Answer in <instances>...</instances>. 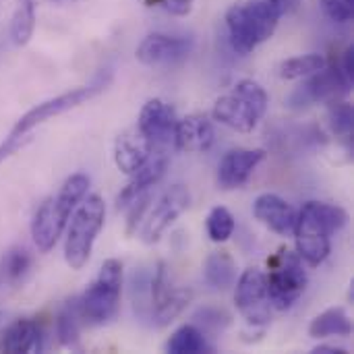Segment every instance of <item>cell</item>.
I'll return each mask as SVG.
<instances>
[{"label": "cell", "mask_w": 354, "mask_h": 354, "mask_svg": "<svg viewBox=\"0 0 354 354\" xmlns=\"http://www.w3.org/2000/svg\"><path fill=\"white\" fill-rule=\"evenodd\" d=\"M348 216L342 207L324 203V201H307L303 209L297 214L295 236L301 259L309 266H319L328 259L332 249V234L342 230Z\"/></svg>", "instance_id": "obj_1"}, {"label": "cell", "mask_w": 354, "mask_h": 354, "mask_svg": "<svg viewBox=\"0 0 354 354\" xmlns=\"http://www.w3.org/2000/svg\"><path fill=\"white\" fill-rule=\"evenodd\" d=\"M280 0H247L228 8L226 27L234 52L249 54L270 39L284 17Z\"/></svg>", "instance_id": "obj_2"}, {"label": "cell", "mask_w": 354, "mask_h": 354, "mask_svg": "<svg viewBox=\"0 0 354 354\" xmlns=\"http://www.w3.org/2000/svg\"><path fill=\"white\" fill-rule=\"evenodd\" d=\"M87 189H89V178L85 174H73L60 187L56 197H50L39 205L31 222V236L39 251L46 253L56 245L58 236L62 234L68 222L71 212L77 207L79 201L85 199Z\"/></svg>", "instance_id": "obj_3"}, {"label": "cell", "mask_w": 354, "mask_h": 354, "mask_svg": "<svg viewBox=\"0 0 354 354\" xmlns=\"http://www.w3.org/2000/svg\"><path fill=\"white\" fill-rule=\"evenodd\" d=\"M268 102H270L268 93L259 83L251 79H243L232 87L230 93L222 95L216 102L214 118L234 131L251 133L257 127V122L263 118L268 110Z\"/></svg>", "instance_id": "obj_4"}, {"label": "cell", "mask_w": 354, "mask_h": 354, "mask_svg": "<svg viewBox=\"0 0 354 354\" xmlns=\"http://www.w3.org/2000/svg\"><path fill=\"white\" fill-rule=\"evenodd\" d=\"M122 290V263L118 259H108L102 263L97 278L91 286L77 299V309L81 319L91 326H104L116 317Z\"/></svg>", "instance_id": "obj_5"}, {"label": "cell", "mask_w": 354, "mask_h": 354, "mask_svg": "<svg viewBox=\"0 0 354 354\" xmlns=\"http://www.w3.org/2000/svg\"><path fill=\"white\" fill-rule=\"evenodd\" d=\"M104 218L106 205L100 195H89L75 212L64 243V259L71 266V270H81L89 261L97 232L104 226Z\"/></svg>", "instance_id": "obj_6"}, {"label": "cell", "mask_w": 354, "mask_h": 354, "mask_svg": "<svg viewBox=\"0 0 354 354\" xmlns=\"http://www.w3.org/2000/svg\"><path fill=\"white\" fill-rule=\"evenodd\" d=\"M268 270L266 286L270 303L280 311L290 309L301 299L309 282L301 255L280 249L272 259H268Z\"/></svg>", "instance_id": "obj_7"}, {"label": "cell", "mask_w": 354, "mask_h": 354, "mask_svg": "<svg viewBox=\"0 0 354 354\" xmlns=\"http://www.w3.org/2000/svg\"><path fill=\"white\" fill-rule=\"evenodd\" d=\"M110 77H112V75H110V71L106 68V71H102L89 85L71 89V91H66V93H62V95H56V97H52V100H46V102L37 104L35 108H31L29 112H25V114L17 120V124H15V129L10 131V135H27L31 129H35L37 124L46 122L48 118H54V116H58V114L71 110V108H77V106L85 104L87 100H91L93 95H97L102 89H106V85L110 83Z\"/></svg>", "instance_id": "obj_8"}, {"label": "cell", "mask_w": 354, "mask_h": 354, "mask_svg": "<svg viewBox=\"0 0 354 354\" xmlns=\"http://www.w3.org/2000/svg\"><path fill=\"white\" fill-rule=\"evenodd\" d=\"M351 85H353V79L344 73L342 64H332L330 68L324 66L322 71L313 73L311 79H307L303 85H299L292 91L288 106L295 110H303L315 102L336 100V97L348 93Z\"/></svg>", "instance_id": "obj_9"}, {"label": "cell", "mask_w": 354, "mask_h": 354, "mask_svg": "<svg viewBox=\"0 0 354 354\" xmlns=\"http://www.w3.org/2000/svg\"><path fill=\"white\" fill-rule=\"evenodd\" d=\"M236 309L245 322L253 328H263L272 317V303L268 297L266 274L257 268H249L236 282Z\"/></svg>", "instance_id": "obj_10"}, {"label": "cell", "mask_w": 354, "mask_h": 354, "mask_svg": "<svg viewBox=\"0 0 354 354\" xmlns=\"http://www.w3.org/2000/svg\"><path fill=\"white\" fill-rule=\"evenodd\" d=\"M191 195L183 185H174L172 189H168L158 203L153 205V209L149 212L145 226L141 230V239L147 245H153L160 241V236L166 232V228L172 226V222L189 207Z\"/></svg>", "instance_id": "obj_11"}, {"label": "cell", "mask_w": 354, "mask_h": 354, "mask_svg": "<svg viewBox=\"0 0 354 354\" xmlns=\"http://www.w3.org/2000/svg\"><path fill=\"white\" fill-rule=\"evenodd\" d=\"M191 50H193L191 37L151 33L139 44L137 58L147 66H172L183 62L191 54Z\"/></svg>", "instance_id": "obj_12"}, {"label": "cell", "mask_w": 354, "mask_h": 354, "mask_svg": "<svg viewBox=\"0 0 354 354\" xmlns=\"http://www.w3.org/2000/svg\"><path fill=\"white\" fill-rule=\"evenodd\" d=\"M176 114L174 108L162 100H149L137 120V131L149 141L153 149H166L174 143V129H176Z\"/></svg>", "instance_id": "obj_13"}, {"label": "cell", "mask_w": 354, "mask_h": 354, "mask_svg": "<svg viewBox=\"0 0 354 354\" xmlns=\"http://www.w3.org/2000/svg\"><path fill=\"white\" fill-rule=\"evenodd\" d=\"M266 151L263 149H232L228 151L220 166H218V183L222 189H239L243 187L253 170L263 162Z\"/></svg>", "instance_id": "obj_14"}, {"label": "cell", "mask_w": 354, "mask_h": 354, "mask_svg": "<svg viewBox=\"0 0 354 354\" xmlns=\"http://www.w3.org/2000/svg\"><path fill=\"white\" fill-rule=\"evenodd\" d=\"M166 168H168V151L166 149H153L149 160L133 174V180L118 193L116 205L118 207L133 205L141 195H145L153 185L160 183Z\"/></svg>", "instance_id": "obj_15"}, {"label": "cell", "mask_w": 354, "mask_h": 354, "mask_svg": "<svg viewBox=\"0 0 354 354\" xmlns=\"http://www.w3.org/2000/svg\"><path fill=\"white\" fill-rule=\"evenodd\" d=\"M253 214L255 218L266 224L270 230H274L276 234L288 236L295 230V222H297V212L290 203H286L282 197L274 195V193H266L259 195L255 199L253 205Z\"/></svg>", "instance_id": "obj_16"}, {"label": "cell", "mask_w": 354, "mask_h": 354, "mask_svg": "<svg viewBox=\"0 0 354 354\" xmlns=\"http://www.w3.org/2000/svg\"><path fill=\"white\" fill-rule=\"evenodd\" d=\"M214 127L203 114H191L176 122L174 147L180 151H207L214 145Z\"/></svg>", "instance_id": "obj_17"}, {"label": "cell", "mask_w": 354, "mask_h": 354, "mask_svg": "<svg viewBox=\"0 0 354 354\" xmlns=\"http://www.w3.org/2000/svg\"><path fill=\"white\" fill-rule=\"evenodd\" d=\"M151 153H153V147L137 131V127L133 131L118 135L114 143V162L118 170H122L124 174H135L149 160Z\"/></svg>", "instance_id": "obj_18"}, {"label": "cell", "mask_w": 354, "mask_h": 354, "mask_svg": "<svg viewBox=\"0 0 354 354\" xmlns=\"http://www.w3.org/2000/svg\"><path fill=\"white\" fill-rule=\"evenodd\" d=\"M41 326L35 319L29 317H21L17 322H12L0 340V348L4 353H35L41 351Z\"/></svg>", "instance_id": "obj_19"}, {"label": "cell", "mask_w": 354, "mask_h": 354, "mask_svg": "<svg viewBox=\"0 0 354 354\" xmlns=\"http://www.w3.org/2000/svg\"><path fill=\"white\" fill-rule=\"evenodd\" d=\"M203 276H205V282L214 290H226L236 280V263L228 255V251H214L205 259Z\"/></svg>", "instance_id": "obj_20"}, {"label": "cell", "mask_w": 354, "mask_h": 354, "mask_svg": "<svg viewBox=\"0 0 354 354\" xmlns=\"http://www.w3.org/2000/svg\"><path fill=\"white\" fill-rule=\"evenodd\" d=\"M353 332V324L346 315L344 309L336 307V309H328L322 315H317L311 326H309V334L311 338H328V336H351Z\"/></svg>", "instance_id": "obj_21"}, {"label": "cell", "mask_w": 354, "mask_h": 354, "mask_svg": "<svg viewBox=\"0 0 354 354\" xmlns=\"http://www.w3.org/2000/svg\"><path fill=\"white\" fill-rule=\"evenodd\" d=\"M166 351L172 354H201L212 353L214 348L197 326H183L170 336V340L166 342Z\"/></svg>", "instance_id": "obj_22"}, {"label": "cell", "mask_w": 354, "mask_h": 354, "mask_svg": "<svg viewBox=\"0 0 354 354\" xmlns=\"http://www.w3.org/2000/svg\"><path fill=\"white\" fill-rule=\"evenodd\" d=\"M31 268V257L25 249L15 247L6 251L0 263V280L6 284H19Z\"/></svg>", "instance_id": "obj_23"}, {"label": "cell", "mask_w": 354, "mask_h": 354, "mask_svg": "<svg viewBox=\"0 0 354 354\" xmlns=\"http://www.w3.org/2000/svg\"><path fill=\"white\" fill-rule=\"evenodd\" d=\"M35 27V2L33 0H19L17 12L10 23V37L17 46H25Z\"/></svg>", "instance_id": "obj_24"}, {"label": "cell", "mask_w": 354, "mask_h": 354, "mask_svg": "<svg viewBox=\"0 0 354 354\" xmlns=\"http://www.w3.org/2000/svg\"><path fill=\"white\" fill-rule=\"evenodd\" d=\"M191 301V292L189 290H178L174 288L151 313V322L156 326H168L170 322H174V317L180 315V311L187 307V303Z\"/></svg>", "instance_id": "obj_25"}, {"label": "cell", "mask_w": 354, "mask_h": 354, "mask_svg": "<svg viewBox=\"0 0 354 354\" xmlns=\"http://www.w3.org/2000/svg\"><path fill=\"white\" fill-rule=\"evenodd\" d=\"M79 309L77 301H71L62 307V311L56 317V334L60 344L64 346H75L79 342Z\"/></svg>", "instance_id": "obj_26"}, {"label": "cell", "mask_w": 354, "mask_h": 354, "mask_svg": "<svg viewBox=\"0 0 354 354\" xmlns=\"http://www.w3.org/2000/svg\"><path fill=\"white\" fill-rule=\"evenodd\" d=\"M324 66H326V58L322 54H305V56H297V58L282 62L280 75L284 79H299V77L313 75V73L322 71Z\"/></svg>", "instance_id": "obj_27"}, {"label": "cell", "mask_w": 354, "mask_h": 354, "mask_svg": "<svg viewBox=\"0 0 354 354\" xmlns=\"http://www.w3.org/2000/svg\"><path fill=\"white\" fill-rule=\"evenodd\" d=\"M234 232V218L226 207H214L207 216V234L214 243H224Z\"/></svg>", "instance_id": "obj_28"}, {"label": "cell", "mask_w": 354, "mask_h": 354, "mask_svg": "<svg viewBox=\"0 0 354 354\" xmlns=\"http://www.w3.org/2000/svg\"><path fill=\"white\" fill-rule=\"evenodd\" d=\"M330 124H332V131L338 137L351 139V135H353V106L348 102L332 100V104H330Z\"/></svg>", "instance_id": "obj_29"}, {"label": "cell", "mask_w": 354, "mask_h": 354, "mask_svg": "<svg viewBox=\"0 0 354 354\" xmlns=\"http://www.w3.org/2000/svg\"><path fill=\"white\" fill-rule=\"evenodd\" d=\"M324 12L336 23H348L353 19L354 0H322Z\"/></svg>", "instance_id": "obj_30"}, {"label": "cell", "mask_w": 354, "mask_h": 354, "mask_svg": "<svg viewBox=\"0 0 354 354\" xmlns=\"http://www.w3.org/2000/svg\"><path fill=\"white\" fill-rule=\"evenodd\" d=\"M195 319H197V324L203 326V330H209V332H222L230 324V317L220 309H201L195 315Z\"/></svg>", "instance_id": "obj_31"}, {"label": "cell", "mask_w": 354, "mask_h": 354, "mask_svg": "<svg viewBox=\"0 0 354 354\" xmlns=\"http://www.w3.org/2000/svg\"><path fill=\"white\" fill-rule=\"evenodd\" d=\"M29 141L27 135H8L4 143H0V162L10 158L15 151H19L25 143Z\"/></svg>", "instance_id": "obj_32"}, {"label": "cell", "mask_w": 354, "mask_h": 354, "mask_svg": "<svg viewBox=\"0 0 354 354\" xmlns=\"http://www.w3.org/2000/svg\"><path fill=\"white\" fill-rule=\"evenodd\" d=\"M160 4L176 17H185L193 8V0H160Z\"/></svg>", "instance_id": "obj_33"}, {"label": "cell", "mask_w": 354, "mask_h": 354, "mask_svg": "<svg viewBox=\"0 0 354 354\" xmlns=\"http://www.w3.org/2000/svg\"><path fill=\"white\" fill-rule=\"evenodd\" d=\"M315 354H348L344 348H338V346H317L315 351H313Z\"/></svg>", "instance_id": "obj_34"}, {"label": "cell", "mask_w": 354, "mask_h": 354, "mask_svg": "<svg viewBox=\"0 0 354 354\" xmlns=\"http://www.w3.org/2000/svg\"><path fill=\"white\" fill-rule=\"evenodd\" d=\"M280 4H282L284 12L288 15V12H292V10L301 4V0H280Z\"/></svg>", "instance_id": "obj_35"}, {"label": "cell", "mask_w": 354, "mask_h": 354, "mask_svg": "<svg viewBox=\"0 0 354 354\" xmlns=\"http://www.w3.org/2000/svg\"><path fill=\"white\" fill-rule=\"evenodd\" d=\"M54 2H73V0H54Z\"/></svg>", "instance_id": "obj_36"}, {"label": "cell", "mask_w": 354, "mask_h": 354, "mask_svg": "<svg viewBox=\"0 0 354 354\" xmlns=\"http://www.w3.org/2000/svg\"><path fill=\"white\" fill-rule=\"evenodd\" d=\"M0 319H2V313H0Z\"/></svg>", "instance_id": "obj_37"}]
</instances>
